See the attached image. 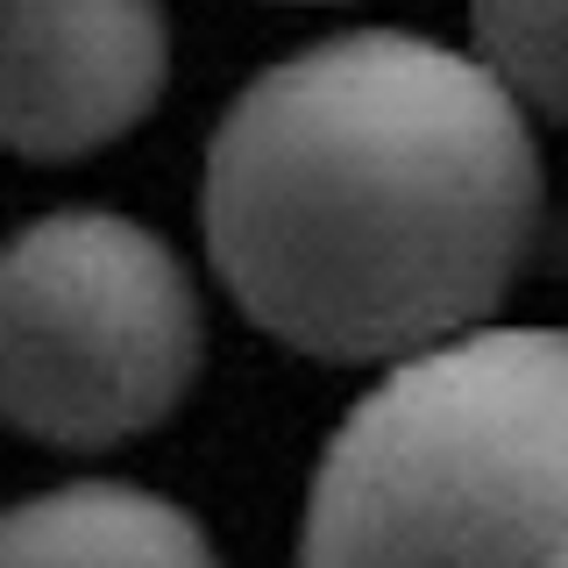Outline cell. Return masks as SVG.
<instances>
[{"label":"cell","mask_w":568,"mask_h":568,"mask_svg":"<svg viewBox=\"0 0 568 568\" xmlns=\"http://www.w3.org/2000/svg\"><path fill=\"white\" fill-rule=\"evenodd\" d=\"M0 568H221L185 505L135 484H64L0 511Z\"/></svg>","instance_id":"5b68a950"},{"label":"cell","mask_w":568,"mask_h":568,"mask_svg":"<svg viewBox=\"0 0 568 568\" xmlns=\"http://www.w3.org/2000/svg\"><path fill=\"white\" fill-rule=\"evenodd\" d=\"M171 79L156 0H0V150L64 164L121 142Z\"/></svg>","instance_id":"277c9868"},{"label":"cell","mask_w":568,"mask_h":568,"mask_svg":"<svg viewBox=\"0 0 568 568\" xmlns=\"http://www.w3.org/2000/svg\"><path fill=\"white\" fill-rule=\"evenodd\" d=\"M561 426L555 327L390 363L313 476L298 568H561Z\"/></svg>","instance_id":"7a4b0ae2"},{"label":"cell","mask_w":568,"mask_h":568,"mask_svg":"<svg viewBox=\"0 0 568 568\" xmlns=\"http://www.w3.org/2000/svg\"><path fill=\"white\" fill-rule=\"evenodd\" d=\"M540 213L532 114L476 58L398 29L271 64L206 150L213 271L320 363H405L476 334Z\"/></svg>","instance_id":"6da1fadb"},{"label":"cell","mask_w":568,"mask_h":568,"mask_svg":"<svg viewBox=\"0 0 568 568\" xmlns=\"http://www.w3.org/2000/svg\"><path fill=\"white\" fill-rule=\"evenodd\" d=\"M476 64L532 121L561 114V0H469Z\"/></svg>","instance_id":"8992f818"},{"label":"cell","mask_w":568,"mask_h":568,"mask_svg":"<svg viewBox=\"0 0 568 568\" xmlns=\"http://www.w3.org/2000/svg\"><path fill=\"white\" fill-rule=\"evenodd\" d=\"M206 320L185 263L129 213H43L0 248V419L43 448H121L178 413Z\"/></svg>","instance_id":"3957f363"}]
</instances>
